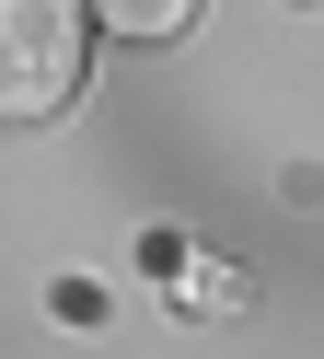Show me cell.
<instances>
[{"label": "cell", "instance_id": "7a4b0ae2", "mask_svg": "<svg viewBox=\"0 0 324 359\" xmlns=\"http://www.w3.org/2000/svg\"><path fill=\"white\" fill-rule=\"evenodd\" d=\"M93 12H104L128 47H174V35L197 24V0H93Z\"/></svg>", "mask_w": 324, "mask_h": 359}, {"label": "cell", "instance_id": "6da1fadb", "mask_svg": "<svg viewBox=\"0 0 324 359\" xmlns=\"http://www.w3.org/2000/svg\"><path fill=\"white\" fill-rule=\"evenodd\" d=\"M93 70L81 0H0V128H46Z\"/></svg>", "mask_w": 324, "mask_h": 359}]
</instances>
